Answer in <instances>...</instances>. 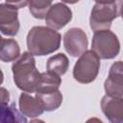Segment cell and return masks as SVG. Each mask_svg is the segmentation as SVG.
Listing matches in <instances>:
<instances>
[{"instance_id": "7402d4cb", "label": "cell", "mask_w": 123, "mask_h": 123, "mask_svg": "<svg viewBox=\"0 0 123 123\" xmlns=\"http://www.w3.org/2000/svg\"><path fill=\"white\" fill-rule=\"evenodd\" d=\"M80 0H62V2L66 3V4H75L77 2H79Z\"/></svg>"}, {"instance_id": "2e32d148", "label": "cell", "mask_w": 123, "mask_h": 123, "mask_svg": "<svg viewBox=\"0 0 123 123\" xmlns=\"http://www.w3.org/2000/svg\"><path fill=\"white\" fill-rule=\"evenodd\" d=\"M53 0H28L29 11L31 14L37 19L45 18V15L52 6Z\"/></svg>"}, {"instance_id": "e0dca14e", "label": "cell", "mask_w": 123, "mask_h": 123, "mask_svg": "<svg viewBox=\"0 0 123 123\" xmlns=\"http://www.w3.org/2000/svg\"><path fill=\"white\" fill-rule=\"evenodd\" d=\"M1 122H26L27 119L16 111L14 108V104L12 106H1Z\"/></svg>"}, {"instance_id": "8992f818", "label": "cell", "mask_w": 123, "mask_h": 123, "mask_svg": "<svg viewBox=\"0 0 123 123\" xmlns=\"http://www.w3.org/2000/svg\"><path fill=\"white\" fill-rule=\"evenodd\" d=\"M88 44L87 37L85 31L80 28H71L63 36V46L65 51L72 57H80L86 51Z\"/></svg>"}, {"instance_id": "5bb4252c", "label": "cell", "mask_w": 123, "mask_h": 123, "mask_svg": "<svg viewBox=\"0 0 123 123\" xmlns=\"http://www.w3.org/2000/svg\"><path fill=\"white\" fill-rule=\"evenodd\" d=\"M61 84H62V79H61L60 75L47 70L46 72L41 73L40 81H39V84H38V86H37L36 92L59 89Z\"/></svg>"}, {"instance_id": "3957f363", "label": "cell", "mask_w": 123, "mask_h": 123, "mask_svg": "<svg viewBox=\"0 0 123 123\" xmlns=\"http://www.w3.org/2000/svg\"><path fill=\"white\" fill-rule=\"evenodd\" d=\"M100 69V58L92 50L85 51L77 60L73 68L74 79L81 84L93 82Z\"/></svg>"}, {"instance_id": "8fae6325", "label": "cell", "mask_w": 123, "mask_h": 123, "mask_svg": "<svg viewBox=\"0 0 123 123\" xmlns=\"http://www.w3.org/2000/svg\"><path fill=\"white\" fill-rule=\"evenodd\" d=\"M19 110L21 113L25 116L34 118L41 115L44 111V108L40 100L35 96L28 94L27 92H22L19 96Z\"/></svg>"}, {"instance_id": "9c48e42d", "label": "cell", "mask_w": 123, "mask_h": 123, "mask_svg": "<svg viewBox=\"0 0 123 123\" xmlns=\"http://www.w3.org/2000/svg\"><path fill=\"white\" fill-rule=\"evenodd\" d=\"M71 19L72 11L62 3L52 5L45 15V23L55 30L63 28Z\"/></svg>"}, {"instance_id": "ffe728a7", "label": "cell", "mask_w": 123, "mask_h": 123, "mask_svg": "<svg viewBox=\"0 0 123 123\" xmlns=\"http://www.w3.org/2000/svg\"><path fill=\"white\" fill-rule=\"evenodd\" d=\"M113 3H114L115 8H116L117 15L121 16L123 14V0H115Z\"/></svg>"}, {"instance_id": "603a6c76", "label": "cell", "mask_w": 123, "mask_h": 123, "mask_svg": "<svg viewBox=\"0 0 123 123\" xmlns=\"http://www.w3.org/2000/svg\"><path fill=\"white\" fill-rule=\"evenodd\" d=\"M121 16H122V18H123V14H122V15H121Z\"/></svg>"}, {"instance_id": "d6986e66", "label": "cell", "mask_w": 123, "mask_h": 123, "mask_svg": "<svg viewBox=\"0 0 123 123\" xmlns=\"http://www.w3.org/2000/svg\"><path fill=\"white\" fill-rule=\"evenodd\" d=\"M9 100H10V94H9V91H8L6 88L1 87V106L8 105Z\"/></svg>"}, {"instance_id": "52a82bcc", "label": "cell", "mask_w": 123, "mask_h": 123, "mask_svg": "<svg viewBox=\"0 0 123 123\" xmlns=\"http://www.w3.org/2000/svg\"><path fill=\"white\" fill-rule=\"evenodd\" d=\"M19 20L17 8L2 3L0 5V29L3 35L13 37L19 31Z\"/></svg>"}, {"instance_id": "6da1fadb", "label": "cell", "mask_w": 123, "mask_h": 123, "mask_svg": "<svg viewBox=\"0 0 123 123\" xmlns=\"http://www.w3.org/2000/svg\"><path fill=\"white\" fill-rule=\"evenodd\" d=\"M13 82L15 86L25 92H36L41 73L38 72L36 66L34 55L28 52H23L12 65Z\"/></svg>"}, {"instance_id": "5b68a950", "label": "cell", "mask_w": 123, "mask_h": 123, "mask_svg": "<svg viewBox=\"0 0 123 123\" xmlns=\"http://www.w3.org/2000/svg\"><path fill=\"white\" fill-rule=\"evenodd\" d=\"M117 12L114 3L100 4L96 3L90 13L89 25L93 32L109 30L113 19L117 17Z\"/></svg>"}, {"instance_id": "7a4b0ae2", "label": "cell", "mask_w": 123, "mask_h": 123, "mask_svg": "<svg viewBox=\"0 0 123 123\" xmlns=\"http://www.w3.org/2000/svg\"><path fill=\"white\" fill-rule=\"evenodd\" d=\"M27 48L34 56H45L60 48L61 34L53 28L35 26L27 34Z\"/></svg>"}, {"instance_id": "ba28073f", "label": "cell", "mask_w": 123, "mask_h": 123, "mask_svg": "<svg viewBox=\"0 0 123 123\" xmlns=\"http://www.w3.org/2000/svg\"><path fill=\"white\" fill-rule=\"evenodd\" d=\"M106 94L110 96L123 97V62H113L110 68L109 76L104 83Z\"/></svg>"}, {"instance_id": "7c38bea8", "label": "cell", "mask_w": 123, "mask_h": 123, "mask_svg": "<svg viewBox=\"0 0 123 123\" xmlns=\"http://www.w3.org/2000/svg\"><path fill=\"white\" fill-rule=\"evenodd\" d=\"M20 56V48L17 41L13 38L1 37L0 59L3 62H14Z\"/></svg>"}, {"instance_id": "44dd1931", "label": "cell", "mask_w": 123, "mask_h": 123, "mask_svg": "<svg viewBox=\"0 0 123 123\" xmlns=\"http://www.w3.org/2000/svg\"><path fill=\"white\" fill-rule=\"evenodd\" d=\"M94 1L100 4H110V3H113L115 0H94Z\"/></svg>"}, {"instance_id": "ac0fdd59", "label": "cell", "mask_w": 123, "mask_h": 123, "mask_svg": "<svg viewBox=\"0 0 123 123\" xmlns=\"http://www.w3.org/2000/svg\"><path fill=\"white\" fill-rule=\"evenodd\" d=\"M6 3L11 4L17 9L24 8L26 5H28V0H6Z\"/></svg>"}, {"instance_id": "30bf717a", "label": "cell", "mask_w": 123, "mask_h": 123, "mask_svg": "<svg viewBox=\"0 0 123 123\" xmlns=\"http://www.w3.org/2000/svg\"><path fill=\"white\" fill-rule=\"evenodd\" d=\"M101 110L109 121L112 123L123 122V97L106 94L101 100Z\"/></svg>"}, {"instance_id": "277c9868", "label": "cell", "mask_w": 123, "mask_h": 123, "mask_svg": "<svg viewBox=\"0 0 123 123\" xmlns=\"http://www.w3.org/2000/svg\"><path fill=\"white\" fill-rule=\"evenodd\" d=\"M91 50L102 60H111L115 58L120 51V42L117 36L109 30L94 32Z\"/></svg>"}, {"instance_id": "4fadbf2b", "label": "cell", "mask_w": 123, "mask_h": 123, "mask_svg": "<svg viewBox=\"0 0 123 123\" xmlns=\"http://www.w3.org/2000/svg\"><path fill=\"white\" fill-rule=\"evenodd\" d=\"M36 96L40 100L44 111H46L57 110L62 103V94L59 89L36 92Z\"/></svg>"}, {"instance_id": "9a60e30c", "label": "cell", "mask_w": 123, "mask_h": 123, "mask_svg": "<svg viewBox=\"0 0 123 123\" xmlns=\"http://www.w3.org/2000/svg\"><path fill=\"white\" fill-rule=\"evenodd\" d=\"M68 66H69V61L67 57L62 53H59L50 57L46 63V67L48 71L54 72L60 76L66 73Z\"/></svg>"}]
</instances>
